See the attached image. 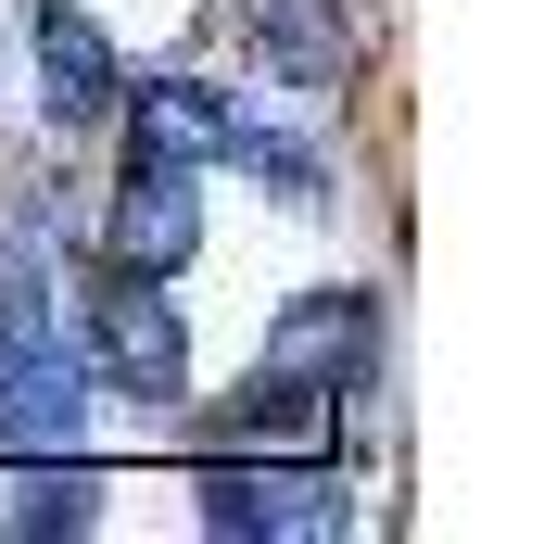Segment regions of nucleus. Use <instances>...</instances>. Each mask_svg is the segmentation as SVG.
<instances>
[{
    "label": "nucleus",
    "instance_id": "f257e3e1",
    "mask_svg": "<svg viewBox=\"0 0 557 544\" xmlns=\"http://www.w3.org/2000/svg\"><path fill=\"white\" fill-rule=\"evenodd\" d=\"M89 368H102L114 393H139V406H165L177 380H190V330H177L165 279H152V267H127V254L89 279Z\"/></svg>",
    "mask_w": 557,
    "mask_h": 544
},
{
    "label": "nucleus",
    "instance_id": "f03ea898",
    "mask_svg": "<svg viewBox=\"0 0 557 544\" xmlns=\"http://www.w3.org/2000/svg\"><path fill=\"white\" fill-rule=\"evenodd\" d=\"M343 469H317V456H215L203 469V532H228V544H305V532H343Z\"/></svg>",
    "mask_w": 557,
    "mask_h": 544
},
{
    "label": "nucleus",
    "instance_id": "7ed1b4c3",
    "mask_svg": "<svg viewBox=\"0 0 557 544\" xmlns=\"http://www.w3.org/2000/svg\"><path fill=\"white\" fill-rule=\"evenodd\" d=\"M368 355H381V305H368V292H305L292 317H267V355H253V368L267 380H317V393H355Z\"/></svg>",
    "mask_w": 557,
    "mask_h": 544
},
{
    "label": "nucleus",
    "instance_id": "20e7f679",
    "mask_svg": "<svg viewBox=\"0 0 557 544\" xmlns=\"http://www.w3.org/2000/svg\"><path fill=\"white\" fill-rule=\"evenodd\" d=\"M76 418H89V368H76L64 342H13V355H0V443L64 456Z\"/></svg>",
    "mask_w": 557,
    "mask_h": 544
},
{
    "label": "nucleus",
    "instance_id": "39448f33",
    "mask_svg": "<svg viewBox=\"0 0 557 544\" xmlns=\"http://www.w3.org/2000/svg\"><path fill=\"white\" fill-rule=\"evenodd\" d=\"M38 114L51 127H102L114 114V38L89 13H64V0L38 13Z\"/></svg>",
    "mask_w": 557,
    "mask_h": 544
},
{
    "label": "nucleus",
    "instance_id": "423d86ee",
    "mask_svg": "<svg viewBox=\"0 0 557 544\" xmlns=\"http://www.w3.org/2000/svg\"><path fill=\"white\" fill-rule=\"evenodd\" d=\"M190 240H203V190H190V165H139L127 190H114V254H127V267L177 279Z\"/></svg>",
    "mask_w": 557,
    "mask_h": 544
},
{
    "label": "nucleus",
    "instance_id": "0eeeda50",
    "mask_svg": "<svg viewBox=\"0 0 557 544\" xmlns=\"http://www.w3.org/2000/svg\"><path fill=\"white\" fill-rule=\"evenodd\" d=\"M253 38L292 89H343L355 76V38H343V0H253Z\"/></svg>",
    "mask_w": 557,
    "mask_h": 544
},
{
    "label": "nucleus",
    "instance_id": "6e6552de",
    "mask_svg": "<svg viewBox=\"0 0 557 544\" xmlns=\"http://www.w3.org/2000/svg\"><path fill=\"white\" fill-rule=\"evenodd\" d=\"M127 102V139H139V165H203L215 152V89H190V76H152V89H114Z\"/></svg>",
    "mask_w": 557,
    "mask_h": 544
},
{
    "label": "nucleus",
    "instance_id": "1a4fd4ad",
    "mask_svg": "<svg viewBox=\"0 0 557 544\" xmlns=\"http://www.w3.org/2000/svg\"><path fill=\"white\" fill-rule=\"evenodd\" d=\"M228 443H242V456H317V443H330V393L253 368V393L228 406Z\"/></svg>",
    "mask_w": 557,
    "mask_h": 544
},
{
    "label": "nucleus",
    "instance_id": "9d476101",
    "mask_svg": "<svg viewBox=\"0 0 557 544\" xmlns=\"http://www.w3.org/2000/svg\"><path fill=\"white\" fill-rule=\"evenodd\" d=\"M215 152H228V165H242L253 190H278L292 215H317V203H330V165H317V152H305L292 127H267V114H228V127H215Z\"/></svg>",
    "mask_w": 557,
    "mask_h": 544
},
{
    "label": "nucleus",
    "instance_id": "9b49d317",
    "mask_svg": "<svg viewBox=\"0 0 557 544\" xmlns=\"http://www.w3.org/2000/svg\"><path fill=\"white\" fill-rule=\"evenodd\" d=\"M13 342H51V254L38 240H0V355Z\"/></svg>",
    "mask_w": 557,
    "mask_h": 544
},
{
    "label": "nucleus",
    "instance_id": "f8f14e48",
    "mask_svg": "<svg viewBox=\"0 0 557 544\" xmlns=\"http://www.w3.org/2000/svg\"><path fill=\"white\" fill-rule=\"evenodd\" d=\"M0 532H89V481L76 469H26L13 507H0Z\"/></svg>",
    "mask_w": 557,
    "mask_h": 544
}]
</instances>
